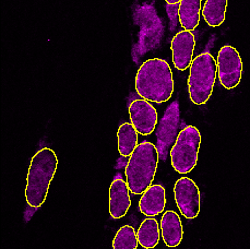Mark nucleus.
<instances>
[{
	"instance_id": "1",
	"label": "nucleus",
	"mask_w": 250,
	"mask_h": 249,
	"mask_svg": "<svg viewBox=\"0 0 250 249\" xmlns=\"http://www.w3.org/2000/svg\"><path fill=\"white\" fill-rule=\"evenodd\" d=\"M136 90L142 99L164 103L174 93V78L168 62L152 58L143 62L136 76Z\"/></svg>"
},
{
	"instance_id": "2",
	"label": "nucleus",
	"mask_w": 250,
	"mask_h": 249,
	"mask_svg": "<svg viewBox=\"0 0 250 249\" xmlns=\"http://www.w3.org/2000/svg\"><path fill=\"white\" fill-rule=\"evenodd\" d=\"M57 165L56 153L48 147L40 150L32 158L25 189L26 201L32 208H40L45 202Z\"/></svg>"
},
{
	"instance_id": "3",
	"label": "nucleus",
	"mask_w": 250,
	"mask_h": 249,
	"mask_svg": "<svg viewBox=\"0 0 250 249\" xmlns=\"http://www.w3.org/2000/svg\"><path fill=\"white\" fill-rule=\"evenodd\" d=\"M160 155L149 141L138 145L126 167L127 184L133 195H141L151 186L157 169Z\"/></svg>"
},
{
	"instance_id": "4",
	"label": "nucleus",
	"mask_w": 250,
	"mask_h": 249,
	"mask_svg": "<svg viewBox=\"0 0 250 249\" xmlns=\"http://www.w3.org/2000/svg\"><path fill=\"white\" fill-rule=\"evenodd\" d=\"M217 63L210 53H202L193 59L188 79L189 95L196 105L206 104L215 84Z\"/></svg>"
},
{
	"instance_id": "5",
	"label": "nucleus",
	"mask_w": 250,
	"mask_h": 249,
	"mask_svg": "<svg viewBox=\"0 0 250 249\" xmlns=\"http://www.w3.org/2000/svg\"><path fill=\"white\" fill-rule=\"evenodd\" d=\"M201 135L196 127H185L170 151L172 166L179 174H188L196 167L200 149Z\"/></svg>"
},
{
	"instance_id": "6",
	"label": "nucleus",
	"mask_w": 250,
	"mask_h": 249,
	"mask_svg": "<svg viewBox=\"0 0 250 249\" xmlns=\"http://www.w3.org/2000/svg\"><path fill=\"white\" fill-rule=\"evenodd\" d=\"M135 21L140 26L135 55L142 56L160 45L162 34H163V26L154 8L149 4H145L136 9Z\"/></svg>"
},
{
	"instance_id": "7",
	"label": "nucleus",
	"mask_w": 250,
	"mask_h": 249,
	"mask_svg": "<svg viewBox=\"0 0 250 249\" xmlns=\"http://www.w3.org/2000/svg\"><path fill=\"white\" fill-rule=\"evenodd\" d=\"M179 104L177 101H175L165 110L163 117H162L159 124V127H157L156 149L159 152L160 160L162 161H166V159H167L179 135Z\"/></svg>"
},
{
	"instance_id": "8",
	"label": "nucleus",
	"mask_w": 250,
	"mask_h": 249,
	"mask_svg": "<svg viewBox=\"0 0 250 249\" xmlns=\"http://www.w3.org/2000/svg\"><path fill=\"white\" fill-rule=\"evenodd\" d=\"M217 73L222 86L233 90L239 84L243 75V62L239 53L233 46L225 45L217 55Z\"/></svg>"
},
{
	"instance_id": "9",
	"label": "nucleus",
	"mask_w": 250,
	"mask_h": 249,
	"mask_svg": "<svg viewBox=\"0 0 250 249\" xmlns=\"http://www.w3.org/2000/svg\"><path fill=\"white\" fill-rule=\"evenodd\" d=\"M176 205L185 218L196 219L200 212V191L197 184L188 177L179 178L175 184Z\"/></svg>"
},
{
	"instance_id": "10",
	"label": "nucleus",
	"mask_w": 250,
	"mask_h": 249,
	"mask_svg": "<svg viewBox=\"0 0 250 249\" xmlns=\"http://www.w3.org/2000/svg\"><path fill=\"white\" fill-rule=\"evenodd\" d=\"M129 115L138 133L149 136L154 131L157 124V113L149 101L145 99L133 101L129 106Z\"/></svg>"
},
{
	"instance_id": "11",
	"label": "nucleus",
	"mask_w": 250,
	"mask_h": 249,
	"mask_svg": "<svg viewBox=\"0 0 250 249\" xmlns=\"http://www.w3.org/2000/svg\"><path fill=\"white\" fill-rule=\"evenodd\" d=\"M196 39L191 31H180L172 41L173 62L176 69L184 71L191 66Z\"/></svg>"
},
{
	"instance_id": "12",
	"label": "nucleus",
	"mask_w": 250,
	"mask_h": 249,
	"mask_svg": "<svg viewBox=\"0 0 250 249\" xmlns=\"http://www.w3.org/2000/svg\"><path fill=\"white\" fill-rule=\"evenodd\" d=\"M131 206L128 184L117 175L109 188V213L114 219H122Z\"/></svg>"
},
{
	"instance_id": "13",
	"label": "nucleus",
	"mask_w": 250,
	"mask_h": 249,
	"mask_svg": "<svg viewBox=\"0 0 250 249\" xmlns=\"http://www.w3.org/2000/svg\"><path fill=\"white\" fill-rule=\"evenodd\" d=\"M166 196L165 189L162 185H152L142 193L139 210L146 216H155L161 214L165 209Z\"/></svg>"
},
{
	"instance_id": "14",
	"label": "nucleus",
	"mask_w": 250,
	"mask_h": 249,
	"mask_svg": "<svg viewBox=\"0 0 250 249\" xmlns=\"http://www.w3.org/2000/svg\"><path fill=\"white\" fill-rule=\"evenodd\" d=\"M161 235L166 246L177 247L183 241V224L174 211H166L161 219Z\"/></svg>"
},
{
	"instance_id": "15",
	"label": "nucleus",
	"mask_w": 250,
	"mask_h": 249,
	"mask_svg": "<svg viewBox=\"0 0 250 249\" xmlns=\"http://www.w3.org/2000/svg\"><path fill=\"white\" fill-rule=\"evenodd\" d=\"M201 0H182L179 3V22L186 31H193L200 21Z\"/></svg>"
},
{
	"instance_id": "16",
	"label": "nucleus",
	"mask_w": 250,
	"mask_h": 249,
	"mask_svg": "<svg viewBox=\"0 0 250 249\" xmlns=\"http://www.w3.org/2000/svg\"><path fill=\"white\" fill-rule=\"evenodd\" d=\"M118 151L120 155L130 156L138 146V131L130 123L120 124L117 132Z\"/></svg>"
},
{
	"instance_id": "17",
	"label": "nucleus",
	"mask_w": 250,
	"mask_h": 249,
	"mask_svg": "<svg viewBox=\"0 0 250 249\" xmlns=\"http://www.w3.org/2000/svg\"><path fill=\"white\" fill-rule=\"evenodd\" d=\"M228 8V0H206L202 17L208 25L217 27L223 24Z\"/></svg>"
},
{
	"instance_id": "18",
	"label": "nucleus",
	"mask_w": 250,
	"mask_h": 249,
	"mask_svg": "<svg viewBox=\"0 0 250 249\" xmlns=\"http://www.w3.org/2000/svg\"><path fill=\"white\" fill-rule=\"evenodd\" d=\"M160 225L155 219H146L137 232L138 242L146 249L154 248L160 241Z\"/></svg>"
},
{
	"instance_id": "19",
	"label": "nucleus",
	"mask_w": 250,
	"mask_h": 249,
	"mask_svg": "<svg viewBox=\"0 0 250 249\" xmlns=\"http://www.w3.org/2000/svg\"><path fill=\"white\" fill-rule=\"evenodd\" d=\"M137 232L130 225H125L118 229L113 241L114 249H137L138 247Z\"/></svg>"
},
{
	"instance_id": "20",
	"label": "nucleus",
	"mask_w": 250,
	"mask_h": 249,
	"mask_svg": "<svg viewBox=\"0 0 250 249\" xmlns=\"http://www.w3.org/2000/svg\"><path fill=\"white\" fill-rule=\"evenodd\" d=\"M166 11L170 20V30L174 31L177 26V22L179 21V4H167Z\"/></svg>"
},
{
	"instance_id": "21",
	"label": "nucleus",
	"mask_w": 250,
	"mask_h": 249,
	"mask_svg": "<svg viewBox=\"0 0 250 249\" xmlns=\"http://www.w3.org/2000/svg\"><path fill=\"white\" fill-rule=\"evenodd\" d=\"M167 4H179L182 0H165Z\"/></svg>"
}]
</instances>
